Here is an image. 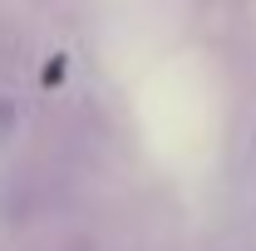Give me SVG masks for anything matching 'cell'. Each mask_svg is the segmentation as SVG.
Wrapping results in <instances>:
<instances>
[{"mask_svg": "<svg viewBox=\"0 0 256 251\" xmlns=\"http://www.w3.org/2000/svg\"><path fill=\"white\" fill-rule=\"evenodd\" d=\"M246 168L256 172V128H252V138H246Z\"/></svg>", "mask_w": 256, "mask_h": 251, "instance_id": "2", "label": "cell"}, {"mask_svg": "<svg viewBox=\"0 0 256 251\" xmlns=\"http://www.w3.org/2000/svg\"><path fill=\"white\" fill-rule=\"evenodd\" d=\"M217 251H256V246H246V242H232V246H217Z\"/></svg>", "mask_w": 256, "mask_h": 251, "instance_id": "3", "label": "cell"}, {"mask_svg": "<svg viewBox=\"0 0 256 251\" xmlns=\"http://www.w3.org/2000/svg\"><path fill=\"white\" fill-rule=\"evenodd\" d=\"M25 128V94L15 89V79L0 74V148Z\"/></svg>", "mask_w": 256, "mask_h": 251, "instance_id": "1", "label": "cell"}]
</instances>
